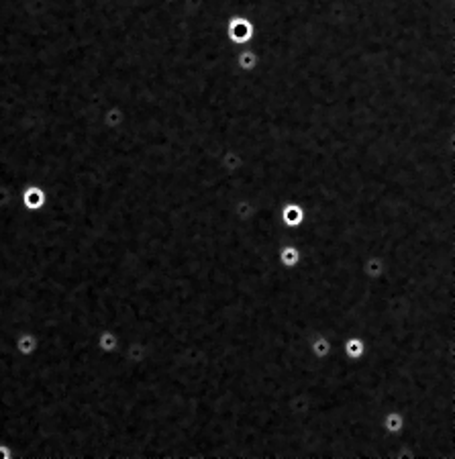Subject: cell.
Instances as JSON below:
<instances>
[{"mask_svg":"<svg viewBox=\"0 0 455 459\" xmlns=\"http://www.w3.org/2000/svg\"><path fill=\"white\" fill-rule=\"evenodd\" d=\"M35 347H37V341H35V337L33 335H23V337H19V341H17V349L23 353V355H31L33 351H35Z\"/></svg>","mask_w":455,"mask_h":459,"instance_id":"6da1fadb","label":"cell"}]
</instances>
